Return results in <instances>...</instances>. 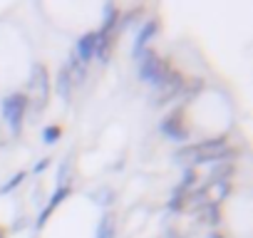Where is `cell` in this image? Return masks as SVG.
Segmentation results:
<instances>
[{"label":"cell","mask_w":253,"mask_h":238,"mask_svg":"<svg viewBox=\"0 0 253 238\" xmlns=\"http://www.w3.org/2000/svg\"><path fill=\"white\" fill-rule=\"evenodd\" d=\"M174 159L179 164H186L189 169H196L199 164H213L218 159H236V149H231L228 142L218 137V139H206L199 144H186L174 154Z\"/></svg>","instance_id":"6da1fadb"},{"label":"cell","mask_w":253,"mask_h":238,"mask_svg":"<svg viewBox=\"0 0 253 238\" xmlns=\"http://www.w3.org/2000/svg\"><path fill=\"white\" fill-rule=\"evenodd\" d=\"M50 72L45 65H35L30 72V82H28V109L33 112V117L42 114L50 104Z\"/></svg>","instance_id":"7a4b0ae2"},{"label":"cell","mask_w":253,"mask_h":238,"mask_svg":"<svg viewBox=\"0 0 253 238\" xmlns=\"http://www.w3.org/2000/svg\"><path fill=\"white\" fill-rule=\"evenodd\" d=\"M134 60L139 62V77H142L147 84H152V87H157V84L164 79V75L171 70V67L167 65V60H162L152 47L142 50Z\"/></svg>","instance_id":"3957f363"},{"label":"cell","mask_w":253,"mask_h":238,"mask_svg":"<svg viewBox=\"0 0 253 238\" xmlns=\"http://www.w3.org/2000/svg\"><path fill=\"white\" fill-rule=\"evenodd\" d=\"M25 112H28V97L23 92H13L3 99V117L10 127V134L18 137L20 129H23V119H25Z\"/></svg>","instance_id":"277c9868"},{"label":"cell","mask_w":253,"mask_h":238,"mask_svg":"<svg viewBox=\"0 0 253 238\" xmlns=\"http://www.w3.org/2000/svg\"><path fill=\"white\" fill-rule=\"evenodd\" d=\"M184 75L181 72H176V70H169L167 75H164V79L157 84V94H154V104L157 107H162V104H167V102H174L179 94H181V87H184Z\"/></svg>","instance_id":"5b68a950"},{"label":"cell","mask_w":253,"mask_h":238,"mask_svg":"<svg viewBox=\"0 0 253 238\" xmlns=\"http://www.w3.org/2000/svg\"><path fill=\"white\" fill-rule=\"evenodd\" d=\"M162 132H164L167 137L176 139V142L189 139V129H186V124H184V114H181V112H171L164 122H162Z\"/></svg>","instance_id":"8992f818"},{"label":"cell","mask_w":253,"mask_h":238,"mask_svg":"<svg viewBox=\"0 0 253 238\" xmlns=\"http://www.w3.org/2000/svg\"><path fill=\"white\" fill-rule=\"evenodd\" d=\"M159 30H162L159 20H149V23H144V25H142V30H139V35H137V40H134L132 55L137 57L142 50H147V47H149V40H152V38H157V35H159Z\"/></svg>","instance_id":"52a82bcc"},{"label":"cell","mask_w":253,"mask_h":238,"mask_svg":"<svg viewBox=\"0 0 253 238\" xmlns=\"http://www.w3.org/2000/svg\"><path fill=\"white\" fill-rule=\"evenodd\" d=\"M97 40H99V33H87L77 40V47H75V55L80 62H89L94 57V47H97Z\"/></svg>","instance_id":"ba28073f"},{"label":"cell","mask_w":253,"mask_h":238,"mask_svg":"<svg viewBox=\"0 0 253 238\" xmlns=\"http://www.w3.org/2000/svg\"><path fill=\"white\" fill-rule=\"evenodd\" d=\"M70 194H72V189H70V186H57V191L50 196V203H47V206L42 208V213L38 216V228H42V226L47 223V218L52 216V211H55V208H57V206H60Z\"/></svg>","instance_id":"9c48e42d"},{"label":"cell","mask_w":253,"mask_h":238,"mask_svg":"<svg viewBox=\"0 0 253 238\" xmlns=\"http://www.w3.org/2000/svg\"><path fill=\"white\" fill-rule=\"evenodd\" d=\"M236 174V164L231 161V159H218V161H213V166H211V174H209V181H231V176Z\"/></svg>","instance_id":"30bf717a"},{"label":"cell","mask_w":253,"mask_h":238,"mask_svg":"<svg viewBox=\"0 0 253 238\" xmlns=\"http://www.w3.org/2000/svg\"><path fill=\"white\" fill-rule=\"evenodd\" d=\"M65 70H67V75H70V82H72V87L82 84V82H84V77H87V65H84V62H80L75 52L70 55V62L65 65Z\"/></svg>","instance_id":"8fae6325"},{"label":"cell","mask_w":253,"mask_h":238,"mask_svg":"<svg viewBox=\"0 0 253 238\" xmlns=\"http://www.w3.org/2000/svg\"><path fill=\"white\" fill-rule=\"evenodd\" d=\"M94 238H117V216L114 213H104L102 216Z\"/></svg>","instance_id":"7c38bea8"},{"label":"cell","mask_w":253,"mask_h":238,"mask_svg":"<svg viewBox=\"0 0 253 238\" xmlns=\"http://www.w3.org/2000/svg\"><path fill=\"white\" fill-rule=\"evenodd\" d=\"M117 23H119V8L114 5V3H107L104 5V25H102V35H112L114 33V28H117Z\"/></svg>","instance_id":"4fadbf2b"},{"label":"cell","mask_w":253,"mask_h":238,"mask_svg":"<svg viewBox=\"0 0 253 238\" xmlns=\"http://www.w3.org/2000/svg\"><path fill=\"white\" fill-rule=\"evenodd\" d=\"M112 47H114V42H112V35H102V33H99V40H97V47H94V57H97L102 65H104V62H109Z\"/></svg>","instance_id":"5bb4252c"},{"label":"cell","mask_w":253,"mask_h":238,"mask_svg":"<svg viewBox=\"0 0 253 238\" xmlns=\"http://www.w3.org/2000/svg\"><path fill=\"white\" fill-rule=\"evenodd\" d=\"M196 216L201 218V223H209V226H218L221 223V208L216 203H209V206L199 208Z\"/></svg>","instance_id":"9a60e30c"},{"label":"cell","mask_w":253,"mask_h":238,"mask_svg":"<svg viewBox=\"0 0 253 238\" xmlns=\"http://www.w3.org/2000/svg\"><path fill=\"white\" fill-rule=\"evenodd\" d=\"M55 89H57V94H60L62 99H70V94H72V82H70V75H67V70H65V67L57 72Z\"/></svg>","instance_id":"2e32d148"},{"label":"cell","mask_w":253,"mask_h":238,"mask_svg":"<svg viewBox=\"0 0 253 238\" xmlns=\"http://www.w3.org/2000/svg\"><path fill=\"white\" fill-rule=\"evenodd\" d=\"M196 184H199V171H196V169H186V171H184V179H181V186H179L176 191L186 194L189 189H196Z\"/></svg>","instance_id":"e0dca14e"},{"label":"cell","mask_w":253,"mask_h":238,"mask_svg":"<svg viewBox=\"0 0 253 238\" xmlns=\"http://www.w3.org/2000/svg\"><path fill=\"white\" fill-rule=\"evenodd\" d=\"M25 176H28V171H18V174H13V176L8 179V184L0 186V196H5V194H10L13 189H18V186L25 181Z\"/></svg>","instance_id":"ac0fdd59"},{"label":"cell","mask_w":253,"mask_h":238,"mask_svg":"<svg viewBox=\"0 0 253 238\" xmlns=\"http://www.w3.org/2000/svg\"><path fill=\"white\" fill-rule=\"evenodd\" d=\"M60 137H62V127H60V124H47V127L42 129V142H45V144H55Z\"/></svg>","instance_id":"d6986e66"},{"label":"cell","mask_w":253,"mask_h":238,"mask_svg":"<svg viewBox=\"0 0 253 238\" xmlns=\"http://www.w3.org/2000/svg\"><path fill=\"white\" fill-rule=\"evenodd\" d=\"M70 169H72V161L65 159L62 166H60V174H57V186H70V184H67V174H70Z\"/></svg>","instance_id":"ffe728a7"},{"label":"cell","mask_w":253,"mask_h":238,"mask_svg":"<svg viewBox=\"0 0 253 238\" xmlns=\"http://www.w3.org/2000/svg\"><path fill=\"white\" fill-rule=\"evenodd\" d=\"M112 196H114V194H112V189H99L92 198H94L97 203H102V206H109V203H112Z\"/></svg>","instance_id":"44dd1931"},{"label":"cell","mask_w":253,"mask_h":238,"mask_svg":"<svg viewBox=\"0 0 253 238\" xmlns=\"http://www.w3.org/2000/svg\"><path fill=\"white\" fill-rule=\"evenodd\" d=\"M50 161H52V159H40V161H38V164L33 166V171H35V174H40V171H45V169L50 166Z\"/></svg>","instance_id":"7402d4cb"},{"label":"cell","mask_w":253,"mask_h":238,"mask_svg":"<svg viewBox=\"0 0 253 238\" xmlns=\"http://www.w3.org/2000/svg\"><path fill=\"white\" fill-rule=\"evenodd\" d=\"M209 238H226V236H221V233H211Z\"/></svg>","instance_id":"603a6c76"},{"label":"cell","mask_w":253,"mask_h":238,"mask_svg":"<svg viewBox=\"0 0 253 238\" xmlns=\"http://www.w3.org/2000/svg\"><path fill=\"white\" fill-rule=\"evenodd\" d=\"M0 238H5V231L3 228H0Z\"/></svg>","instance_id":"cb8c5ba5"}]
</instances>
